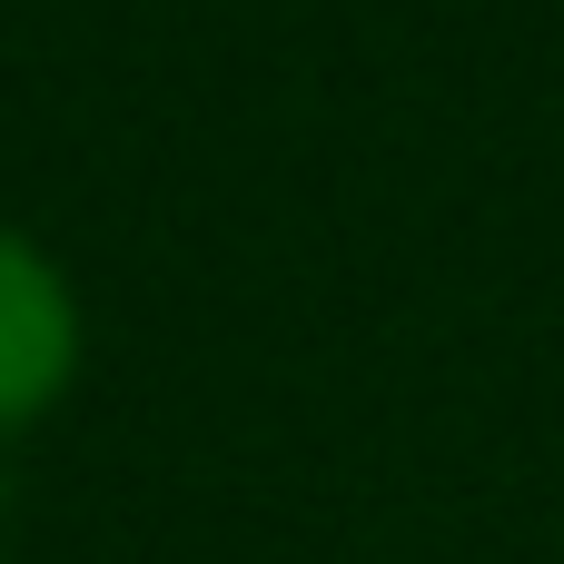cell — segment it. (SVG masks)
Returning <instances> with one entry per match:
<instances>
[{"label": "cell", "mask_w": 564, "mask_h": 564, "mask_svg": "<svg viewBox=\"0 0 564 564\" xmlns=\"http://www.w3.org/2000/svg\"><path fill=\"white\" fill-rule=\"evenodd\" d=\"M69 367H79V297L20 228H0V426L40 416L69 387Z\"/></svg>", "instance_id": "cell-1"}]
</instances>
